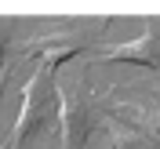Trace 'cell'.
I'll use <instances>...</instances> for the list:
<instances>
[{"label": "cell", "mask_w": 160, "mask_h": 149, "mask_svg": "<svg viewBox=\"0 0 160 149\" xmlns=\"http://www.w3.org/2000/svg\"><path fill=\"white\" fill-rule=\"evenodd\" d=\"M51 113H55V69L37 66V73L22 87V109H18L15 127H11L8 149H22V142L29 138V135H40V131L48 127Z\"/></svg>", "instance_id": "1"}, {"label": "cell", "mask_w": 160, "mask_h": 149, "mask_svg": "<svg viewBox=\"0 0 160 149\" xmlns=\"http://www.w3.org/2000/svg\"><path fill=\"white\" fill-rule=\"evenodd\" d=\"M113 120H120L124 127L142 135L153 149L160 146V102H117Z\"/></svg>", "instance_id": "3"}, {"label": "cell", "mask_w": 160, "mask_h": 149, "mask_svg": "<svg viewBox=\"0 0 160 149\" xmlns=\"http://www.w3.org/2000/svg\"><path fill=\"white\" fill-rule=\"evenodd\" d=\"M106 149H153L149 142L142 138V135H135L131 127H124L120 120H106Z\"/></svg>", "instance_id": "6"}, {"label": "cell", "mask_w": 160, "mask_h": 149, "mask_svg": "<svg viewBox=\"0 0 160 149\" xmlns=\"http://www.w3.org/2000/svg\"><path fill=\"white\" fill-rule=\"evenodd\" d=\"M0 102H4V87H0Z\"/></svg>", "instance_id": "8"}, {"label": "cell", "mask_w": 160, "mask_h": 149, "mask_svg": "<svg viewBox=\"0 0 160 149\" xmlns=\"http://www.w3.org/2000/svg\"><path fill=\"white\" fill-rule=\"evenodd\" d=\"M95 62H128V66H146V69H157L160 66V44L149 29L138 33L131 44H117V47H106Z\"/></svg>", "instance_id": "4"}, {"label": "cell", "mask_w": 160, "mask_h": 149, "mask_svg": "<svg viewBox=\"0 0 160 149\" xmlns=\"http://www.w3.org/2000/svg\"><path fill=\"white\" fill-rule=\"evenodd\" d=\"M77 51H80L77 37H44L37 44H29V58H37L44 69H58L62 62H69Z\"/></svg>", "instance_id": "5"}, {"label": "cell", "mask_w": 160, "mask_h": 149, "mask_svg": "<svg viewBox=\"0 0 160 149\" xmlns=\"http://www.w3.org/2000/svg\"><path fill=\"white\" fill-rule=\"evenodd\" d=\"M0 87H4V33H0Z\"/></svg>", "instance_id": "7"}, {"label": "cell", "mask_w": 160, "mask_h": 149, "mask_svg": "<svg viewBox=\"0 0 160 149\" xmlns=\"http://www.w3.org/2000/svg\"><path fill=\"white\" fill-rule=\"evenodd\" d=\"M55 113L62 127V149H84L91 135V106L80 80H55Z\"/></svg>", "instance_id": "2"}]
</instances>
